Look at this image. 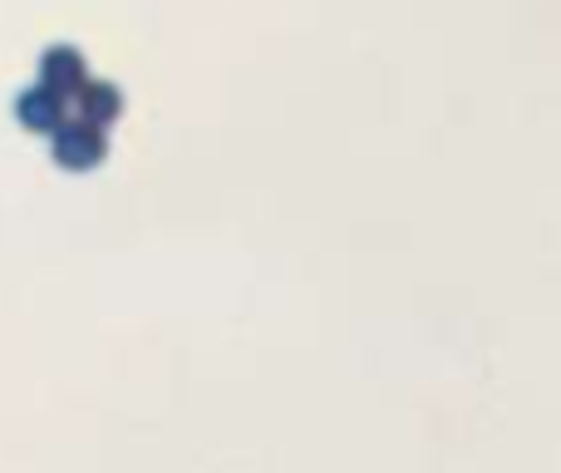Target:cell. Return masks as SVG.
Listing matches in <instances>:
<instances>
[{"instance_id": "3957f363", "label": "cell", "mask_w": 561, "mask_h": 473, "mask_svg": "<svg viewBox=\"0 0 561 473\" xmlns=\"http://www.w3.org/2000/svg\"><path fill=\"white\" fill-rule=\"evenodd\" d=\"M45 89H55V94L84 89V65H79V55H69V49H55V55L45 59Z\"/></svg>"}, {"instance_id": "277c9868", "label": "cell", "mask_w": 561, "mask_h": 473, "mask_svg": "<svg viewBox=\"0 0 561 473\" xmlns=\"http://www.w3.org/2000/svg\"><path fill=\"white\" fill-rule=\"evenodd\" d=\"M79 109H84V124H114V114H118V94L114 89H84V94H79Z\"/></svg>"}, {"instance_id": "6da1fadb", "label": "cell", "mask_w": 561, "mask_h": 473, "mask_svg": "<svg viewBox=\"0 0 561 473\" xmlns=\"http://www.w3.org/2000/svg\"><path fill=\"white\" fill-rule=\"evenodd\" d=\"M104 158V134L94 124H59L55 128V164L69 173H89Z\"/></svg>"}, {"instance_id": "7a4b0ae2", "label": "cell", "mask_w": 561, "mask_h": 473, "mask_svg": "<svg viewBox=\"0 0 561 473\" xmlns=\"http://www.w3.org/2000/svg\"><path fill=\"white\" fill-rule=\"evenodd\" d=\"M59 119H65V104H59L55 89H30V94L20 99V124L35 128V134H55Z\"/></svg>"}]
</instances>
